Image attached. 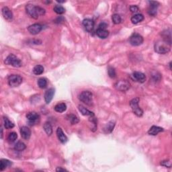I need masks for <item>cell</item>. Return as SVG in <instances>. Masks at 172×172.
<instances>
[{"label": "cell", "mask_w": 172, "mask_h": 172, "mask_svg": "<svg viewBox=\"0 0 172 172\" xmlns=\"http://www.w3.org/2000/svg\"><path fill=\"white\" fill-rule=\"evenodd\" d=\"M114 87L117 90L124 92L130 89L131 84L126 80H119L114 84Z\"/></svg>", "instance_id": "7"}, {"label": "cell", "mask_w": 172, "mask_h": 172, "mask_svg": "<svg viewBox=\"0 0 172 172\" xmlns=\"http://www.w3.org/2000/svg\"><path fill=\"white\" fill-rule=\"evenodd\" d=\"M54 94H55V89L51 88L46 91L44 97V100H45V102L46 104H50V102L53 100Z\"/></svg>", "instance_id": "13"}, {"label": "cell", "mask_w": 172, "mask_h": 172, "mask_svg": "<svg viewBox=\"0 0 172 172\" xmlns=\"http://www.w3.org/2000/svg\"><path fill=\"white\" fill-rule=\"evenodd\" d=\"M43 128L45 133L47 134L49 136L52 135L53 133V128H52L51 124L49 122H45L44 123V126H43Z\"/></svg>", "instance_id": "26"}, {"label": "cell", "mask_w": 172, "mask_h": 172, "mask_svg": "<svg viewBox=\"0 0 172 172\" xmlns=\"http://www.w3.org/2000/svg\"><path fill=\"white\" fill-rule=\"evenodd\" d=\"M20 134L21 136L25 140H28L30 138L31 136V131L30 128L27 126H22L20 128Z\"/></svg>", "instance_id": "16"}, {"label": "cell", "mask_w": 172, "mask_h": 172, "mask_svg": "<svg viewBox=\"0 0 172 172\" xmlns=\"http://www.w3.org/2000/svg\"><path fill=\"white\" fill-rule=\"evenodd\" d=\"M108 75H109L110 77H111V78H115L116 75V74L115 69H114L113 67H110L109 68H108Z\"/></svg>", "instance_id": "34"}, {"label": "cell", "mask_w": 172, "mask_h": 172, "mask_svg": "<svg viewBox=\"0 0 172 172\" xmlns=\"http://www.w3.org/2000/svg\"><path fill=\"white\" fill-rule=\"evenodd\" d=\"M170 46L171 44L165 40H159L155 44V51L156 53L164 55L170 51Z\"/></svg>", "instance_id": "2"}, {"label": "cell", "mask_w": 172, "mask_h": 172, "mask_svg": "<svg viewBox=\"0 0 172 172\" xmlns=\"http://www.w3.org/2000/svg\"><path fill=\"white\" fill-rule=\"evenodd\" d=\"M26 148V145L22 142H18L14 146V149L17 151H23Z\"/></svg>", "instance_id": "28"}, {"label": "cell", "mask_w": 172, "mask_h": 172, "mask_svg": "<svg viewBox=\"0 0 172 172\" xmlns=\"http://www.w3.org/2000/svg\"><path fill=\"white\" fill-rule=\"evenodd\" d=\"M115 123L114 122L111 121L110 122H108L107 124L104 126V131L105 133H110L112 132L114 128Z\"/></svg>", "instance_id": "24"}, {"label": "cell", "mask_w": 172, "mask_h": 172, "mask_svg": "<svg viewBox=\"0 0 172 172\" xmlns=\"http://www.w3.org/2000/svg\"><path fill=\"white\" fill-rule=\"evenodd\" d=\"M1 12H2L3 18L6 20L11 21L13 20V13L7 7H3L1 9Z\"/></svg>", "instance_id": "12"}, {"label": "cell", "mask_w": 172, "mask_h": 172, "mask_svg": "<svg viewBox=\"0 0 172 172\" xmlns=\"http://www.w3.org/2000/svg\"><path fill=\"white\" fill-rule=\"evenodd\" d=\"M132 77L133 80L137 82L144 83L146 81L145 75L141 72H139V71H136V72L133 73Z\"/></svg>", "instance_id": "11"}, {"label": "cell", "mask_w": 172, "mask_h": 172, "mask_svg": "<svg viewBox=\"0 0 172 172\" xmlns=\"http://www.w3.org/2000/svg\"><path fill=\"white\" fill-rule=\"evenodd\" d=\"M33 73L34 75H41L44 72V67L42 65H36L33 69Z\"/></svg>", "instance_id": "27"}, {"label": "cell", "mask_w": 172, "mask_h": 172, "mask_svg": "<svg viewBox=\"0 0 172 172\" xmlns=\"http://www.w3.org/2000/svg\"><path fill=\"white\" fill-rule=\"evenodd\" d=\"M56 171H67V170L65 169H63V168H62V167H59L56 169Z\"/></svg>", "instance_id": "38"}, {"label": "cell", "mask_w": 172, "mask_h": 172, "mask_svg": "<svg viewBox=\"0 0 172 172\" xmlns=\"http://www.w3.org/2000/svg\"><path fill=\"white\" fill-rule=\"evenodd\" d=\"M22 77L18 75H11L8 77L7 81H8V84L10 87L15 88L18 87L22 83Z\"/></svg>", "instance_id": "6"}, {"label": "cell", "mask_w": 172, "mask_h": 172, "mask_svg": "<svg viewBox=\"0 0 172 172\" xmlns=\"http://www.w3.org/2000/svg\"><path fill=\"white\" fill-rule=\"evenodd\" d=\"M78 108H79V110L80 111V112L84 116H94V114L92 112L89 110L85 108L84 106L80 105L78 106Z\"/></svg>", "instance_id": "22"}, {"label": "cell", "mask_w": 172, "mask_h": 172, "mask_svg": "<svg viewBox=\"0 0 172 172\" xmlns=\"http://www.w3.org/2000/svg\"><path fill=\"white\" fill-rule=\"evenodd\" d=\"M26 118L28 120L29 124L32 126L38 122L40 120V116L35 112H30L26 114Z\"/></svg>", "instance_id": "9"}, {"label": "cell", "mask_w": 172, "mask_h": 172, "mask_svg": "<svg viewBox=\"0 0 172 172\" xmlns=\"http://www.w3.org/2000/svg\"><path fill=\"white\" fill-rule=\"evenodd\" d=\"M143 20H144V15L143 14H141V13L135 14L133 15L132 18H131V22H132L133 24H139V23L141 22Z\"/></svg>", "instance_id": "19"}, {"label": "cell", "mask_w": 172, "mask_h": 172, "mask_svg": "<svg viewBox=\"0 0 172 172\" xmlns=\"http://www.w3.org/2000/svg\"><path fill=\"white\" fill-rule=\"evenodd\" d=\"M17 138H18V135H17V133L15 132H12L9 133V136L7 137V140H8L9 143H13L16 140Z\"/></svg>", "instance_id": "33"}, {"label": "cell", "mask_w": 172, "mask_h": 172, "mask_svg": "<svg viewBox=\"0 0 172 172\" xmlns=\"http://www.w3.org/2000/svg\"><path fill=\"white\" fill-rule=\"evenodd\" d=\"M150 4V9H149V13L151 15H155L157 13V8L159 3L157 1H149Z\"/></svg>", "instance_id": "17"}, {"label": "cell", "mask_w": 172, "mask_h": 172, "mask_svg": "<svg viewBox=\"0 0 172 172\" xmlns=\"http://www.w3.org/2000/svg\"><path fill=\"white\" fill-rule=\"evenodd\" d=\"M5 63L7 65H11L14 67H20L22 66V62L20 60L13 54H10L7 56L5 60Z\"/></svg>", "instance_id": "4"}, {"label": "cell", "mask_w": 172, "mask_h": 172, "mask_svg": "<svg viewBox=\"0 0 172 172\" xmlns=\"http://www.w3.org/2000/svg\"><path fill=\"white\" fill-rule=\"evenodd\" d=\"M53 10L55 11V13H57V14H63L65 12V9L63 6L59 5H57L54 7Z\"/></svg>", "instance_id": "31"}, {"label": "cell", "mask_w": 172, "mask_h": 172, "mask_svg": "<svg viewBox=\"0 0 172 172\" xmlns=\"http://www.w3.org/2000/svg\"><path fill=\"white\" fill-rule=\"evenodd\" d=\"M83 26L88 32H92L94 27V22L90 19H86L83 21Z\"/></svg>", "instance_id": "15"}, {"label": "cell", "mask_w": 172, "mask_h": 172, "mask_svg": "<svg viewBox=\"0 0 172 172\" xmlns=\"http://www.w3.org/2000/svg\"><path fill=\"white\" fill-rule=\"evenodd\" d=\"M161 165L164 166V167H171V161H167V160H165V161H163L161 162Z\"/></svg>", "instance_id": "35"}, {"label": "cell", "mask_w": 172, "mask_h": 172, "mask_svg": "<svg viewBox=\"0 0 172 172\" xmlns=\"http://www.w3.org/2000/svg\"><path fill=\"white\" fill-rule=\"evenodd\" d=\"M171 62H170V63H169V69H170V70H171Z\"/></svg>", "instance_id": "39"}, {"label": "cell", "mask_w": 172, "mask_h": 172, "mask_svg": "<svg viewBox=\"0 0 172 172\" xmlns=\"http://www.w3.org/2000/svg\"><path fill=\"white\" fill-rule=\"evenodd\" d=\"M67 110V106L65 103H59L57 104V105L55 106V110L57 112L62 113L63 112H65Z\"/></svg>", "instance_id": "23"}, {"label": "cell", "mask_w": 172, "mask_h": 172, "mask_svg": "<svg viewBox=\"0 0 172 172\" xmlns=\"http://www.w3.org/2000/svg\"><path fill=\"white\" fill-rule=\"evenodd\" d=\"M11 165H12V163L10 161L5 159H2L0 161V169L2 171L7 167H10Z\"/></svg>", "instance_id": "21"}, {"label": "cell", "mask_w": 172, "mask_h": 172, "mask_svg": "<svg viewBox=\"0 0 172 172\" xmlns=\"http://www.w3.org/2000/svg\"><path fill=\"white\" fill-rule=\"evenodd\" d=\"M130 10L132 13H137L139 10V8L137 5H131L130 7Z\"/></svg>", "instance_id": "36"}, {"label": "cell", "mask_w": 172, "mask_h": 172, "mask_svg": "<svg viewBox=\"0 0 172 172\" xmlns=\"http://www.w3.org/2000/svg\"><path fill=\"white\" fill-rule=\"evenodd\" d=\"M129 42H130V43L132 46H137L143 44V38L140 34L134 33L130 37Z\"/></svg>", "instance_id": "8"}, {"label": "cell", "mask_w": 172, "mask_h": 172, "mask_svg": "<svg viewBox=\"0 0 172 172\" xmlns=\"http://www.w3.org/2000/svg\"><path fill=\"white\" fill-rule=\"evenodd\" d=\"M139 100H139V98H135L134 99H133L130 102V106L131 109H132L133 113H134L137 116L141 117L143 114V110L139 107Z\"/></svg>", "instance_id": "3"}, {"label": "cell", "mask_w": 172, "mask_h": 172, "mask_svg": "<svg viewBox=\"0 0 172 172\" xmlns=\"http://www.w3.org/2000/svg\"><path fill=\"white\" fill-rule=\"evenodd\" d=\"M112 22L114 24H118L121 22L122 18L120 16V15L115 13V14L112 15Z\"/></svg>", "instance_id": "32"}, {"label": "cell", "mask_w": 172, "mask_h": 172, "mask_svg": "<svg viewBox=\"0 0 172 172\" xmlns=\"http://www.w3.org/2000/svg\"><path fill=\"white\" fill-rule=\"evenodd\" d=\"M26 13L30 15L31 18L34 19H37L40 15H43L45 14V10L42 7L35 6L32 4H28L26 6Z\"/></svg>", "instance_id": "1"}, {"label": "cell", "mask_w": 172, "mask_h": 172, "mask_svg": "<svg viewBox=\"0 0 172 172\" xmlns=\"http://www.w3.org/2000/svg\"><path fill=\"white\" fill-rule=\"evenodd\" d=\"M106 27H107V24H106V23L102 22V23H101V24H100L99 28H100V29H104V30H106Z\"/></svg>", "instance_id": "37"}, {"label": "cell", "mask_w": 172, "mask_h": 172, "mask_svg": "<svg viewBox=\"0 0 172 172\" xmlns=\"http://www.w3.org/2000/svg\"><path fill=\"white\" fill-rule=\"evenodd\" d=\"M79 99L87 105L91 106L93 102V94L89 91H84L79 95Z\"/></svg>", "instance_id": "5"}, {"label": "cell", "mask_w": 172, "mask_h": 172, "mask_svg": "<svg viewBox=\"0 0 172 172\" xmlns=\"http://www.w3.org/2000/svg\"><path fill=\"white\" fill-rule=\"evenodd\" d=\"M42 26L41 25L39 24H34L29 26L28 28V30L31 34H32V35H36V34L40 33V31L42 30Z\"/></svg>", "instance_id": "10"}, {"label": "cell", "mask_w": 172, "mask_h": 172, "mask_svg": "<svg viewBox=\"0 0 172 172\" xmlns=\"http://www.w3.org/2000/svg\"><path fill=\"white\" fill-rule=\"evenodd\" d=\"M57 136L58 137V139H59V141L61 142V143L65 144L67 142V141H68V139H67V136L64 134L63 130H62L61 128H60V127H59V128L57 129Z\"/></svg>", "instance_id": "14"}, {"label": "cell", "mask_w": 172, "mask_h": 172, "mask_svg": "<svg viewBox=\"0 0 172 172\" xmlns=\"http://www.w3.org/2000/svg\"><path fill=\"white\" fill-rule=\"evenodd\" d=\"M67 119L69 120V121L72 124H75L79 122V118L76 116L74 114H69L67 116Z\"/></svg>", "instance_id": "30"}, {"label": "cell", "mask_w": 172, "mask_h": 172, "mask_svg": "<svg viewBox=\"0 0 172 172\" xmlns=\"http://www.w3.org/2000/svg\"><path fill=\"white\" fill-rule=\"evenodd\" d=\"M164 130L161 127L157 126H153L150 128L149 130L148 131V134L152 136H155L157 134H159V133L163 132Z\"/></svg>", "instance_id": "18"}, {"label": "cell", "mask_w": 172, "mask_h": 172, "mask_svg": "<svg viewBox=\"0 0 172 172\" xmlns=\"http://www.w3.org/2000/svg\"><path fill=\"white\" fill-rule=\"evenodd\" d=\"M3 124H4V127L6 129H10L14 127V124L9 120L8 118L7 117L3 118Z\"/></svg>", "instance_id": "25"}, {"label": "cell", "mask_w": 172, "mask_h": 172, "mask_svg": "<svg viewBox=\"0 0 172 172\" xmlns=\"http://www.w3.org/2000/svg\"><path fill=\"white\" fill-rule=\"evenodd\" d=\"M96 34H97V36L99 38H102V39H105L109 35V32L108 30H104V29L98 28L96 30Z\"/></svg>", "instance_id": "20"}, {"label": "cell", "mask_w": 172, "mask_h": 172, "mask_svg": "<svg viewBox=\"0 0 172 172\" xmlns=\"http://www.w3.org/2000/svg\"><path fill=\"white\" fill-rule=\"evenodd\" d=\"M38 86L41 89L46 88L47 86V80L45 78H40L38 80Z\"/></svg>", "instance_id": "29"}]
</instances>
